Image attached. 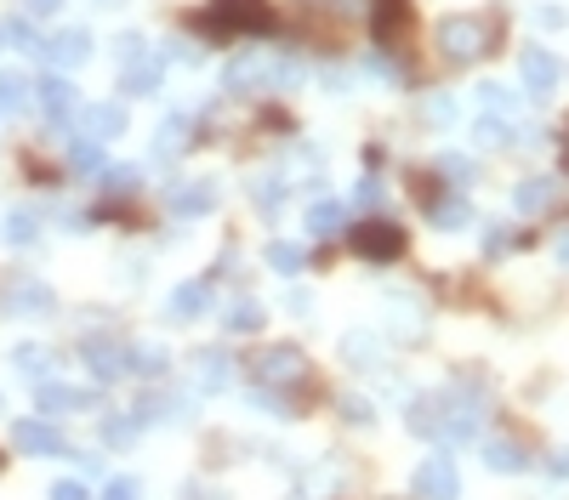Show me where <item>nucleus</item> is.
Returning <instances> with one entry per match:
<instances>
[{"label": "nucleus", "instance_id": "nucleus-38", "mask_svg": "<svg viewBox=\"0 0 569 500\" xmlns=\"http://www.w3.org/2000/svg\"><path fill=\"white\" fill-rule=\"evenodd\" d=\"M69 165H74V171H103V148H97L91 137L69 142Z\"/></svg>", "mask_w": 569, "mask_h": 500}, {"label": "nucleus", "instance_id": "nucleus-25", "mask_svg": "<svg viewBox=\"0 0 569 500\" xmlns=\"http://www.w3.org/2000/svg\"><path fill=\"white\" fill-rule=\"evenodd\" d=\"M29 80H23L17 68H0V120H12V114H23L29 109Z\"/></svg>", "mask_w": 569, "mask_h": 500}, {"label": "nucleus", "instance_id": "nucleus-40", "mask_svg": "<svg viewBox=\"0 0 569 500\" xmlns=\"http://www.w3.org/2000/svg\"><path fill=\"white\" fill-rule=\"evenodd\" d=\"M336 410H342V421H348V427H370V404H364L359 392H342Z\"/></svg>", "mask_w": 569, "mask_h": 500}, {"label": "nucleus", "instance_id": "nucleus-47", "mask_svg": "<svg viewBox=\"0 0 569 500\" xmlns=\"http://www.w3.org/2000/svg\"><path fill=\"white\" fill-rule=\"evenodd\" d=\"M63 7V0H23V12H29V17H52Z\"/></svg>", "mask_w": 569, "mask_h": 500}, {"label": "nucleus", "instance_id": "nucleus-34", "mask_svg": "<svg viewBox=\"0 0 569 500\" xmlns=\"http://www.w3.org/2000/svg\"><path fill=\"white\" fill-rule=\"evenodd\" d=\"M137 183H143V171H132V165L103 171V193H109V199H132V193H137Z\"/></svg>", "mask_w": 569, "mask_h": 500}, {"label": "nucleus", "instance_id": "nucleus-29", "mask_svg": "<svg viewBox=\"0 0 569 500\" xmlns=\"http://www.w3.org/2000/svg\"><path fill=\"white\" fill-rule=\"evenodd\" d=\"M165 364H171V353H165V347H154V341L132 347V375H148V382H160V375H165Z\"/></svg>", "mask_w": 569, "mask_h": 500}, {"label": "nucleus", "instance_id": "nucleus-9", "mask_svg": "<svg viewBox=\"0 0 569 500\" xmlns=\"http://www.w3.org/2000/svg\"><path fill=\"white\" fill-rule=\"evenodd\" d=\"M422 205L433 216V228H467V222H473V205H467L461 188L456 193H438L433 183H422Z\"/></svg>", "mask_w": 569, "mask_h": 500}, {"label": "nucleus", "instance_id": "nucleus-8", "mask_svg": "<svg viewBox=\"0 0 569 500\" xmlns=\"http://www.w3.org/2000/svg\"><path fill=\"white\" fill-rule=\"evenodd\" d=\"M40 114L46 120H52V125H63V120H81V91H74V80H63V74H46V80H40Z\"/></svg>", "mask_w": 569, "mask_h": 500}, {"label": "nucleus", "instance_id": "nucleus-26", "mask_svg": "<svg viewBox=\"0 0 569 500\" xmlns=\"http://www.w3.org/2000/svg\"><path fill=\"white\" fill-rule=\"evenodd\" d=\"M342 359L359 370H382V341L370 330H354V336H342Z\"/></svg>", "mask_w": 569, "mask_h": 500}, {"label": "nucleus", "instance_id": "nucleus-6", "mask_svg": "<svg viewBox=\"0 0 569 500\" xmlns=\"http://www.w3.org/2000/svg\"><path fill=\"white\" fill-rule=\"evenodd\" d=\"M348 239H354V250L364 262H399L405 257V228L399 222H359Z\"/></svg>", "mask_w": 569, "mask_h": 500}, {"label": "nucleus", "instance_id": "nucleus-4", "mask_svg": "<svg viewBox=\"0 0 569 500\" xmlns=\"http://www.w3.org/2000/svg\"><path fill=\"white\" fill-rule=\"evenodd\" d=\"M58 308V296L46 279H0V313H17V318H46Z\"/></svg>", "mask_w": 569, "mask_h": 500}, {"label": "nucleus", "instance_id": "nucleus-31", "mask_svg": "<svg viewBox=\"0 0 569 500\" xmlns=\"http://www.w3.org/2000/svg\"><path fill=\"white\" fill-rule=\"evenodd\" d=\"M0 239H7V245H35L40 234H35V216L29 211H7V216H0Z\"/></svg>", "mask_w": 569, "mask_h": 500}, {"label": "nucleus", "instance_id": "nucleus-23", "mask_svg": "<svg viewBox=\"0 0 569 500\" xmlns=\"http://www.w3.org/2000/svg\"><path fill=\"white\" fill-rule=\"evenodd\" d=\"M342 228H348V205H342V199H319V205L308 211V234H319V239H336Z\"/></svg>", "mask_w": 569, "mask_h": 500}, {"label": "nucleus", "instance_id": "nucleus-24", "mask_svg": "<svg viewBox=\"0 0 569 500\" xmlns=\"http://www.w3.org/2000/svg\"><path fill=\"white\" fill-rule=\"evenodd\" d=\"M188 137H194L188 114H171V120L160 125V137H154V154H160V160H177V154H188Z\"/></svg>", "mask_w": 569, "mask_h": 500}, {"label": "nucleus", "instance_id": "nucleus-28", "mask_svg": "<svg viewBox=\"0 0 569 500\" xmlns=\"http://www.w3.org/2000/svg\"><path fill=\"white\" fill-rule=\"evenodd\" d=\"M387 313H393V324H387V330L399 336V341H422V336H428L422 308H416V302H387Z\"/></svg>", "mask_w": 569, "mask_h": 500}, {"label": "nucleus", "instance_id": "nucleus-48", "mask_svg": "<svg viewBox=\"0 0 569 500\" xmlns=\"http://www.w3.org/2000/svg\"><path fill=\"white\" fill-rule=\"evenodd\" d=\"M547 472H553V478H569V449H558V455L547 461Z\"/></svg>", "mask_w": 569, "mask_h": 500}, {"label": "nucleus", "instance_id": "nucleus-52", "mask_svg": "<svg viewBox=\"0 0 569 500\" xmlns=\"http://www.w3.org/2000/svg\"><path fill=\"white\" fill-rule=\"evenodd\" d=\"M0 410H7V398H0Z\"/></svg>", "mask_w": 569, "mask_h": 500}, {"label": "nucleus", "instance_id": "nucleus-15", "mask_svg": "<svg viewBox=\"0 0 569 500\" xmlns=\"http://www.w3.org/2000/svg\"><path fill=\"white\" fill-rule=\"evenodd\" d=\"M553 199H558V183L553 177H524L512 188V211L518 216H541V211H553Z\"/></svg>", "mask_w": 569, "mask_h": 500}, {"label": "nucleus", "instance_id": "nucleus-32", "mask_svg": "<svg viewBox=\"0 0 569 500\" xmlns=\"http://www.w3.org/2000/svg\"><path fill=\"white\" fill-rule=\"evenodd\" d=\"M473 142H479V148H512V120H490V114H484V120L473 125Z\"/></svg>", "mask_w": 569, "mask_h": 500}, {"label": "nucleus", "instance_id": "nucleus-51", "mask_svg": "<svg viewBox=\"0 0 569 500\" xmlns=\"http://www.w3.org/2000/svg\"><path fill=\"white\" fill-rule=\"evenodd\" d=\"M558 154H564V171H569V125H564V142H558Z\"/></svg>", "mask_w": 569, "mask_h": 500}, {"label": "nucleus", "instance_id": "nucleus-36", "mask_svg": "<svg viewBox=\"0 0 569 500\" xmlns=\"http://www.w3.org/2000/svg\"><path fill=\"white\" fill-rule=\"evenodd\" d=\"M422 120H428V125H456V97H450V91L422 97Z\"/></svg>", "mask_w": 569, "mask_h": 500}, {"label": "nucleus", "instance_id": "nucleus-37", "mask_svg": "<svg viewBox=\"0 0 569 500\" xmlns=\"http://www.w3.org/2000/svg\"><path fill=\"white\" fill-rule=\"evenodd\" d=\"M228 330H234V336L262 330V308H257V302H234V308H228Z\"/></svg>", "mask_w": 569, "mask_h": 500}, {"label": "nucleus", "instance_id": "nucleus-45", "mask_svg": "<svg viewBox=\"0 0 569 500\" xmlns=\"http://www.w3.org/2000/svg\"><path fill=\"white\" fill-rule=\"evenodd\" d=\"M52 500H86V484H74V478H58V484H52Z\"/></svg>", "mask_w": 569, "mask_h": 500}, {"label": "nucleus", "instance_id": "nucleus-14", "mask_svg": "<svg viewBox=\"0 0 569 500\" xmlns=\"http://www.w3.org/2000/svg\"><path fill=\"white\" fill-rule=\"evenodd\" d=\"M81 125H86L91 142H114L120 132H126V109H120V103H86L81 109Z\"/></svg>", "mask_w": 569, "mask_h": 500}, {"label": "nucleus", "instance_id": "nucleus-10", "mask_svg": "<svg viewBox=\"0 0 569 500\" xmlns=\"http://www.w3.org/2000/svg\"><path fill=\"white\" fill-rule=\"evenodd\" d=\"M40 58L52 63L58 74L63 68H81V63H91V35L86 29H63V35H52V40L40 46Z\"/></svg>", "mask_w": 569, "mask_h": 500}, {"label": "nucleus", "instance_id": "nucleus-42", "mask_svg": "<svg viewBox=\"0 0 569 500\" xmlns=\"http://www.w3.org/2000/svg\"><path fill=\"white\" fill-rule=\"evenodd\" d=\"M103 500H143V489H137V478H109Z\"/></svg>", "mask_w": 569, "mask_h": 500}, {"label": "nucleus", "instance_id": "nucleus-5", "mask_svg": "<svg viewBox=\"0 0 569 500\" xmlns=\"http://www.w3.org/2000/svg\"><path fill=\"white\" fill-rule=\"evenodd\" d=\"M410 489H416V500H456L461 495V472H456V461L444 455V449H433V455L416 466Z\"/></svg>", "mask_w": 569, "mask_h": 500}, {"label": "nucleus", "instance_id": "nucleus-46", "mask_svg": "<svg viewBox=\"0 0 569 500\" xmlns=\"http://www.w3.org/2000/svg\"><path fill=\"white\" fill-rule=\"evenodd\" d=\"M354 199H359V205H382V183H376V177H364Z\"/></svg>", "mask_w": 569, "mask_h": 500}, {"label": "nucleus", "instance_id": "nucleus-44", "mask_svg": "<svg viewBox=\"0 0 569 500\" xmlns=\"http://www.w3.org/2000/svg\"><path fill=\"white\" fill-rule=\"evenodd\" d=\"M535 23H541V29H564L569 12H558V7H535Z\"/></svg>", "mask_w": 569, "mask_h": 500}, {"label": "nucleus", "instance_id": "nucleus-27", "mask_svg": "<svg viewBox=\"0 0 569 500\" xmlns=\"http://www.w3.org/2000/svg\"><path fill=\"white\" fill-rule=\"evenodd\" d=\"M473 97H479V109H484L490 120H518V109H524V103H518L507 86H496V80H484Z\"/></svg>", "mask_w": 569, "mask_h": 500}, {"label": "nucleus", "instance_id": "nucleus-16", "mask_svg": "<svg viewBox=\"0 0 569 500\" xmlns=\"http://www.w3.org/2000/svg\"><path fill=\"white\" fill-rule=\"evenodd\" d=\"M12 443L23 449V455H58V449H63V433L46 427V421H17V427H12Z\"/></svg>", "mask_w": 569, "mask_h": 500}, {"label": "nucleus", "instance_id": "nucleus-12", "mask_svg": "<svg viewBox=\"0 0 569 500\" xmlns=\"http://www.w3.org/2000/svg\"><path fill=\"white\" fill-rule=\"evenodd\" d=\"M518 74H524V91L530 97H553V86H558V58L547 52V46H530V52L518 58Z\"/></svg>", "mask_w": 569, "mask_h": 500}, {"label": "nucleus", "instance_id": "nucleus-11", "mask_svg": "<svg viewBox=\"0 0 569 500\" xmlns=\"http://www.w3.org/2000/svg\"><path fill=\"white\" fill-rule=\"evenodd\" d=\"M228 387H234V359L222 347L194 353V392H228Z\"/></svg>", "mask_w": 569, "mask_h": 500}, {"label": "nucleus", "instance_id": "nucleus-33", "mask_svg": "<svg viewBox=\"0 0 569 500\" xmlns=\"http://www.w3.org/2000/svg\"><path fill=\"white\" fill-rule=\"evenodd\" d=\"M433 171H438V177H450L456 188H473V177H479V165L467 160V154H438V165H433Z\"/></svg>", "mask_w": 569, "mask_h": 500}, {"label": "nucleus", "instance_id": "nucleus-22", "mask_svg": "<svg viewBox=\"0 0 569 500\" xmlns=\"http://www.w3.org/2000/svg\"><path fill=\"white\" fill-rule=\"evenodd\" d=\"M211 308V285L206 279H183L177 290H171V313L177 318H200Z\"/></svg>", "mask_w": 569, "mask_h": 500}, {"label": "nucleus", "instance_id": "nucleus-43", "mask_svg": "<svg viewBox=\"0 0 569 500\" xmlns=\"http://www.w3.org/2000/svg\"><path fill=\"white\" fill-rule=\"evenodd\" d=\"M507 245H512V228H490L484 234V257H502Z\"/></svg>", "mask_w": 569, "mask_h": 500}, {"label": "nucleus", "instance_id": "nucleus-2", "mask_svg": "<svg viewBox=\"0 0 569 500\" xmlns=\"http://www.w3.org/2000/svg\"><path fill=\"white\" fill-rule=\"evenodd\" d=\"M438 52L444 63H479L496 52V40H502V23L496 17H473V12H456V17H444L438 23Z\"/></svg>", "mask_w": 569, "mask_h": 500}, {"label": "nucleus", "instance_id": "nucleus-30", "mask_svg": "<svg viewBox=\"0 0 569 500\" xmlns=\"http://www.w3.org/2000/svg\"><path fill=\"white\" fill-rule=\"evenodd\" d=\"M268 267H274V273H302L308 267V250L290 245V239H274V245H268Z\"/></svg>", "mask_w": 569, "mask_h": 500}, {"label": "nucleus", "instance_id": "nucleus-1", "mask_svg": "<svg viewBox=\"0 0 569 500\" xmlns=\"http://www.w3.org/2000/svg\"><path fill=\"white\" fill-rule=\"evenodd\" d=\"M245 370H251V382L262 387V404L280 410V415H290L296 398L313 392V364H308L302 347H262Z\"/></svg>", "mask_w": 569, "mask_h": 500}, {"label": "nucleus", "instance_id": "nucleus-41", "mask_svg": "<svg viewBox=\"0 0 569 500\" xmlns=\"http://www.w3.org/2000/svg\"><path fill=\"white\" fill-rule=\"evenodd\" d=\"M137 58H143V40H137V35H120V40H114V63L132 68Z\"/></svg>", "mask_w": 569, "mask_h": 500}, {"label": "nucleus", "instance_id": "nucleus-19", "mask_svg": "<svg viewBox=\"0 0 569 500\" xmlns=\"http://www.w3.org/2000/svg\"><path fill=\"white\" fill-rule=\"evenodd\" d=\"M160 74H165V63H160L154 52H143L132 68H120V80H126L132 97H154V91H160Z\"/></svg>", "mask_w": 569, "mask_h": 500}, {"label": "nucleus", "instance_id": "nucleus-13", "mask_svg": "<svg viewBox=\"0 0 569 500\" xmlns=\"http://www.w3.org/2000/svg\"><path fill=\"white\" fill-rule=\"evenodd\" d=\"M165 205L177 216H206V211H217V183H177V188H165Z\"/></svg>", "mask_w": 569, "mask_h": 500}, {"label": "nucleus", "instance_id": "nucleus-39", "mask_svg": "<svg viewBox=\"0 0 569 500\" xmlns=\"http://www.w3.org/2000/svg\"><path fill=\"white\" fill-rule=\"evenodd\" d=\"M137 427H143L137 410H132V415H109V421H103V438L120 449V443H132V438H137Z\"/></svg>", "mask_w": 569, "mask_h": 500}, {"label": "nucleus", "instance_id": "nucleus-49", "mask_svg": "<svg viewBox=\"0 0 569 500\" xmlns=\"http://www.w3.org/2000/svg\"><path fill=\"white\" fill-rule=\"evenodd\" d=\"M553 257H558V262H564V267H569V228H564V234H558V245H553Z\"/></svg>", "mask_w": 569, "mask_h": 500}, {"label": "nucleus", "instance_id": "nucleus-35", "mask_svg": "<svg viewBox=\"0 0 569 500\" xmlns=\"http://www.w3.org/2000/svg\"><path fill=\"white\" fill-rule=\"evenodd\" d=\"M0 35H7V40L17 46V52H29V58H40V46H46V40L35 35V23H29V17H12L7 29H0Z\"/></svg>", "mask_w": 569, "mask_h": 500}, {"label": "nucleus", "instance_id": "nucleus-18", "mask_svg": "<svg viewBox=\"0 0 569 500\" xmlns=\"http://www.w3.org/2000/svg\"><path fill=\"white\" fill-rule=\"evenodd\" d=\"M12 370L23 375V382H46V375L58 370V359H52V347H40V341H23V347H12Z\"/></svg>", "mask_w": 569, "mask_h": 500}, {"label": "nucleus", "instance_id": "nucleus-17", "mask_svg": "<svg viewBox=\"0 0 569 500\" xmlns=\"http://www.w3.org/2000/svg\"><path fill=\"white\" fill-rule=\"evenodd\" d=\"M40 410H46V415L91 410V392H86V387H69V382H40Z\"/></svg>", "mask_w": 569, "mask_h": 500}, {"label": "nucleus", "instance_id": "nucleus-7", "mask_svg": "<svg viewBox=\"0 0 569 500\" xmlns=\"http://www.w3.org/2000/svg\"><path fill=\"white\" fill-rule=\"evenodd\" d=\"M81 353H86L97 382H126V375H132V347L114 341V336H86Z\"/></svg>", "mask_w": 569, "mask_h": 500}, {"label": "nucleus", "instance_id": "nucleus-50", "mask_svg": "<svg viewBox=\"0 0 569 500\" xmlns=\"http://www.w3.org/2000/svg\"><path fill=\"white\" fill-rule=\"evenodd\" d=\"M188 500H234V495H222V489H188Z\"/></svg>", "mask_w": 569, "mask_h": 500}, {"label": "nucleus", "instance_id": "nucleus-21", "mask_svg": "<svg viewBox=\"0 0 569 500\" xmlns=\"http://www.w3.org/2000/svg\"><path fill=\"white\" fill-rule=\"evenodd\" d=\"M364 12H370V29H376V40H393V35L405 29V17H410L405 0H370Z\"/></svg>", "mask_w": 569, "mask_h": 500}, {"label": "nucleus", "instance_id": "nucleus-3", "mask_svg": "<svg viewBox=\"0 0 569 500\" xmlns=\"http://www.w3.org/2000/svg\"><path fill=\"white\" fill-rule=\"evenodd\" d=\"M206 29L211 35H262V29H274V12H268V0H211Z\"/></svg>", "mask_w": 569, "mask_h": 500}, {"label": "nucleus", "instance_id": "nucleus-20", "mask_svg": "<svg viewBox=\"0 0 569 500\" xmlns=\"http://www.w3.org/2000/svg\"><path fill=\"white\" fill-rule=\"evenodd\" d=\"M484 466L502 472V478H512V472L530 466V455H524V443H512V438H490L484 443Z\"/></svg>", "mask_w": 569, "mask_h": 500}]
</instances>
